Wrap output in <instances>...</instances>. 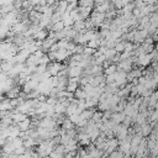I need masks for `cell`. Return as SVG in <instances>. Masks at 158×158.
Returning a JSON list of instances; mask_svg holds the SVG:
<instances>
[{
	"mask_svg": "<svg viewBox=\"0 0 158 158\" xmlns=\"http://www.w3.org/2000/svg\"><path fill=\"white\" fill-rule=\"evenodd\" d=\"M20 88L19 86H14L11 90H9L7 91V94H6V96L9 98V99H16L17 96H20Z\"/></svg>",
	"mask_w": 158,
	"mask_h": 158,
	"instance_id": "cell-8",
	"label": "cell"
},
{
	"mask_svg": "<svg viewBox=\"0 0 158 158\" xmlns=\"http://www.w3.org/2000/svg\"><path fill=\"white\" fill-rule=\"evenodd\" d=\"M141 127H142V128H141V133L143 135V137H146V136H148L149 133H152V126H151V125L144 123V125H142Z\"/></svg>",
	"mask_w": 158,
	"mask_h": 158,
	"instance_id": "cell-13",
	"label": "cell"
},
{
	"mask_svg": "<svg viewBox=\"0 0 158 158\" xmlns=\"http://www.w3.org/2000/svg\"><path fill=\"white\" fill-rule=\"evenodd\" d=\"M62 69H63V65L60 64V62H52L51 64H48V72L51 73L52 77L58 75Z\"/></svg>",
	"mask_w": 158,
	"mask_h": 158,
	"instance_id": "cell-2",
	"label": "cell"
},
{
	"mask_svg": "<svg viewBox=\"0 0 158 158\" xmlns=\"http://www.w3.org/2000/svg\"><path fill=\"white\" fill-rule=\"evenodd\" d=\"M31 125H32V120H31V118H26V120L21 121L20 123H17V126L20 127V130H21V131H25V132L30 130Z\"/></svg>",
	"mask_w": 158,
	"mask_h": 158,
	"instance_id": "cell-6",
	"label": "cell"
},
{
	"mask_svg": "<svg viewBox=\"0 0 158 158\" xmlns=\"http://www.w3.org/2000/svg\"><path fill=\"white\" fill-rule=\"evenodd\" d=\"M27 116H28V115H26V114H22V112H19V111H14V112H12V120H14V123H15V125L20 123L21 121L26 120Z\"/></svg>",
	"mask_w": 158,
	"mask_h": 158,
	"instance_id": "cell-4",
	"label": "cell"
},
{
	"mask_svg": "<svg viewBox=\"0 0 158 158\" xmlns=\"http://www.w3.org/2000/svg\"><path fill=\"white\" fill-rule=\"evenodd\" d=\"M125 117H126V115H125L123 111H122V112H114V114L111 115L112 121L116 122V123H122L123 120H125Z\"/></svg>",
	"mask_w": 158,
	"mask_h": 158,
	"instance_id": "cell-5",
	"label": "cell"
},
{
	"mask_svg": "<svg viewBox=\"0 0 158 158\" xmlns=\"http://www.w3.org/2000/svg\"><path fill=\"white\" fill-rule=\"evenodd\" d=\"M83 68L80 65H75V67H69L68 69V75L69 78H79L83 74Z\"/></svg>",
	"mask_w": 158,
	"mask_h": 158,
	"instance_id": "cell-3",
	"label": "cell"
},
{
	"mask_svg": "<svg viewBox=\"0 0 158 158\" xmlns=\"http://www.w3.org/2000/svg\"><path fill=\"white\" fill-rule=\"evenodd\" d=\"M78 9H79V12H80L81 17H83V19H86V17H89V15H90V12H91L93 6H86V7H84V6H79Z\"/></svg>",
	"mask_w": 158,
	"mask_h": 158,
	"instance_id": "cell-9",
	"label": "cell"
},
{
	"mask_svg": "<svg viewBox=\"0 0 158 158\" xmlns=\"http://www.w3.org/2000/svg\"><path fill=\"white\" fill-rule=\"evenodd\" d=\"M95 52H96V49L95 48H91V47H84V56H88V57H91L93 54H95Z\"/></svg>",
	"mask_w": 158,
	"mask_h": 158,
	"instance_id": "cell-18",
	"label": "cell"
},
{
	"mask_svg": "<svg viewBox=\"0 0 158 158\" xmlns=\"http://www.w3.org/2000/svg\"><path fill=\"white\" fill-rule=\"evenodd\" d=\"M95 11H98V12H101V14H105V12L110 11V4L106 1V2H104V4H101V5H98Z\"/></svg>",
	"mask_w": 158,
	"mask_h": 158,
	"instance_id": "cell-11",
	"label": "cell"
},
{
	"mask_svg": "<svg viewBox=\"0 0 158 158\" xmlns=\"http://www.w3.org/2000/svg\"><path fill=\"white\" fill-rule=\"evenodd\" d=\"M81 158H94V157H93L90 153H88V154H85V156H84V157H81Z\"/></svg>",
	"mask_w": 158,
	"mask_h": 158,
	"instance_id": "cell-26",
	"label": "cell"
},
{
	"mask_svg": "<svg viewBox=\"0 0 158 158\" xmlns=\"http://www.w3.org/2000/svg\"><path fill=\"white\" fill-rule=\"evenodd\" d=\"M49 156H51V158H64V153L58 152V151H56V149H53V152H52Z\"/></svg>",
	"mask_w": 158,
	"mask_h": 158,
	"instance_id": "cell-22",
	"label": "cell"
},
{
	"mask_svg": "<svg viewBox=\"0 0 158 158\" xmlns=\"http://www.w3.org/2000/svg\"><path fill=\"white\" fill-rule=\"evenodd\" d=\"M95 1L94 0H79V6H84V7H86V6H93V4H94Z\"/></svg>",
	"mask_w": 158,
	"mask_h": 158,
	"instance_id": "cell-20",
	"label": "cell"
},
{
	"mask_svg": "<svg viewBox=\"0 0 158 158\" xmlns=\"http://www.w3.org/2000/svg\"><path fill=\"white\" fill-rule=\"evenodd\" d=\"M12 144H14L15 149H16V148H20V147H22V146H23V138H22V137H16V138H14V141H12Z\"/></svg>",
	"mask_w": 158,
	"mask_h": 158,
	"instance_id": "cell-17",
	"label": "cell"
},
{
	"mask_svg": "<svg viewBox=\"0 0 158 158\" xmlns=\"http://www.w3.org/2000/svg\"><path fill=\"white\" fill-rule=\"evenodd\" d=\"M100 42H101L100 40H90V41L88 42V44H86V46H88V47H91V48H95V49H96V48L100 46Z\"/></svg>",
	"mask_w": 158,
	"mask_h": 158,
	"instance_id": "cell-19",
	"label": "cell"
},
{
	"mask_svg": "<svg viewBox=\"0 0 158 158\" xmlns=\"http://www.w3.org/2000/svg\"><path fill=\"white\" fill-rule=\"evenodd\" d=\"M117 69H118L117 65H115V64H110V65L104 70V73H105L106 75H109V74H115V73L117 72Z\"/></svg>",
	"mask_w": 158,
	"mask_h": 158,
	"instance_id": "cell-14",
	"label": "cell"
},
{
	"mask_svg": "<svg viewBox=\"0 0 158 158\" xmlns=\"http://www.w3.org/2000/svg\"><path fill=\"white\" fill-rule=\"evenodd\" d=\"M115 49L117 53H122L125 51V42H117L115 46Z\"/></svg>",
	"mask_w": 158,
	"mask_h": 158,
	"instance_id": "cell-21",
	"label": "cell"
},
{
	"mask_svg": "<svg viewBox=\"0 0 158 158\" xmlns=\"http://www.w3.org/2000/svg\"><path fill=\"white\" fill-rule=\"evenodd\" d=\"M156 51L158 52V42H157V44H156Z\"/></svg>",
	"mask_w": 158,
	"mask_h": 158,
	"instance_id": "cell-29",
	"label": "cell"
},
{
	"mask_svg": "<svg viewBox=\"0 0 158 158\" xmlns=\"http://www.w3.org/2000/svg\"><path fill=\"white\" fill-rule=\"evenodd\" d=\"M49 60H51V59H49V56H48V54H44V56L40 59V64H47V65H48Z\"/></svg>",
	"mask_w": 158,
	"mask_h": 158,
	"instance_id": "cell-23",
	"label": "cell"
},
{
	"mask_svg": "<svg viewBox=\"0 0 158 158\" xmlns=\"http://www.w3.org/2000/svg\"><path fill=\"white\" fill-rule=\"evenodd\" d=\"M142 1H143L144 4H148V2H149V0H142Z\"/></svg>",
	"mask_w": 158,
	"mask_h": 158,
	"instance_id": "cell-28",
	"label": "cell"
},
{
	"mask_svg": "<svg viewBox=\"0 0 158 158\" xmlns=\"http://www.w3.org/2000/svg\"><path fill=\"white\" fill-rule=\"evenodd\" d=\"M102 117H104V114H102V111L99 110V111H95V112H94L91 120H93L94 122H100V121L102 120Z\"/></svg>",
	"mask_w": 158,
	"mask_h": 158,
	"instance_id": "cell-16",
	"label": "cell"
},
{
	"mask_svg": "<svg viewBox=\"0 0 158 158\" xmlns=\"http://www.w3.org/2000/svg\"><path fill=\"white\" fill-rule=\"evenodd\" d=\"M105 14H101V12H98V11H94L93 15H91V22L94 25V27H98V26H101V23L104 22V19H105Z\"/></svg>",
	"mask_w": 158,
	"mask_h": 158,
	"instance_id": "cell-1",
	"label": "cell"
},
{
	"mask_svg": "<svg viewBox=\"0 0 158 158\" xmlns=\"http://www.w3.org/2000/svg\"><path fill=\"white\" fill-rule=\"evenodd\" d=\"M69 4H73V2H79V0H68Z\"/></svg>",
	"mask_w": 158,
	"mask_h": 158,
	"instance_id": "cell-27",
	"label": "cell"
},
{
	"mask_svg": "<svg viewBox=\"0 0 158 158\" xmlns=\"http://www.w3.org/2000/svg\"><path fill=\"white\" fill-rule=\"evenodd\" d=\"M94 112H95V110H89V109H85V110H83V111L80 112V116H81V118L90 121V120H91V117H93V115H94Z\"/></svg>",
	"mask_w": 158,
	"mask_h": 158,
	"instance_id": "cell-10",
	"label": "cell"
},
{
	"mask_svg": "<svg viewBox=\"0 0 158 158\" xmlns=\"http://www.w3.org/2000/svg\"><path fill=\"white\" fill-rule=\"evenodd\" d=\"M131 121H132V116H127V115H126V117H125V120H123L122 123H123L125 126H130Z\"/></svg>",
	"mask_w": 158,
	"mask_h": 158,
	"instance_id": "cell-24",
	"label": "cell"
},
{
	"mask_svg": "<svg viewBox=\"0 0 158 158\" xmlns=\"http://www.w3.org/2000/svg\"><path fill=\"white\" fill-rule=\"evenodd\" d=\"M64 27H65L64 22H63V21H58V22H56V23H53V25H52L51 31H53V32H60Z\"/></svg>",
	"mask_w": 158,
	"mask_h": 158,
	"instance_id": "cell-12",
	"label": "cell"
},
{
	"mask_svg": "<svg viewBox=\"0 0 158 158\" xmlns=\"http://www.w3.org/2000/svg\"><path fill=\"white\" fill-rule=\"evenodd\" d=\"M28 1H30V4H31L32 6H36V5L40 4V0H28Z\"/></svg>",
	"mask_w": 158,
	"mask_h": 158,
	"instance_id": "cell-25",
	"label": "cell"
},
{
	"mask_svg": "<svg viewBox=\"0 0 158 158\" xmlns=\"http://www.w3.org/2000/svg\"><path fill=\"white\" fill-rule=\"evenodd\" d=\"M47 37H49V32H47L46 30H43V28H41L35 36H33V38H36V40H40V41H44Z\"/></svg>",
	"mask_w": 158,
	"mask_h": 158,
	"instance_id": "cell-7",
	"label": "cell"
},
{
	"mask_svg": "<svg viewBox=\"0 0 158 158\" xmlns=\"http://www.w3.org/2000/svg\"><path fill=\"white\" fill-rule=\"evenodd\" d=\"M74 126H75V125L70 121V118H65V120L62 122V128H64V130H72Z\"/></svg>",
	"mask_w": 158,
	"mask_h": 158,
	"instance_id": "cell-15",
	"label": "cell"
}]
</instances>
